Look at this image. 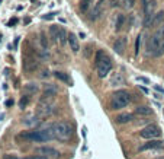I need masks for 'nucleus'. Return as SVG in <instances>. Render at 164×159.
I'll list each match as a JSON object with an SVG mask.
<instances>
[{
    "mask_svg": "<svg viewBox=\"0 0 164 159\" xmlns=\"http://www.w3.org/2000/svg\"><path fill=\"white\" fill-rule=\"evenodd\" d=\"M164 53V26L157 29L147 41V55L158 57Z\"/></svg>",
    "mask_w": 164,
    "mask_h": 159,
    "instance_id": "1",
    "label": "nucleus"
},
{
    "mask_svg": "<svg viewBox=\"0 0 164 159\" xmlns=\"http://www.w3.org/2000/svg\"><path fill=\"white\" fill-rule=\"evenodd\" d=\"M52 128H54V136L57 140L67 141L73 136V125L67 121H58L52 124Z\"/></svg>",
    "mask_w": 164,
    "mask_h": 159,
    "instance_id": "2",
    "label": "nucleus"
},
{
    "mask_svg": "<svg viewBox=\"0 0 164 159\" xmlns=\"http://www.w3.org/2000/svg\"><path fill=\"white\" fill-rule=\"evenodd\" d=\"M129 101H131V95L128 93V90L119 89L112 95L109 105H111V109H121V108H125L128 105Z\"/></svg>",
    "mask_w": 164,
    "mask_h": 159,
    "instance_id": "3",
    "label": "nucleus"
},
{
    "mask_svg": "<svg viewBox=\"0 0 164 159\" xmlns=\"http://www.w3.org/2000/svg\"><path fill=\"white\" fill-rule=\"evenodd\" d=\"M55 109V104L54 101H48V99H39V104H38V109H36V117L44 120V118H48L49 115L54 112Z\"/></svg>",
    "mask_w": 164,
    "mask_h": 159,
    "instance_id": "4",
    "label": "nucleus"
},
{
    "mask_svg": "<svg viewBox=\"0 0 164 159\" xmlns=\"http://www.w3.org/2000/svg\"><path fill=\"white\" fill-rule=\"evenodd\" d=\"M160 134H161V131H160V127L157 124H150L139 131V136L142 139H147V140H155L160 137Z\"/></svg>",
    "mask_w": 164,
    "mask_h": 159,
    "instance_id": "5",
    "label": "nucleus"
},
{
    "mask_svg": "<svg viewBox=\"0 0 164 159\" xmlns=\"http://www.w3.org/2000/svg\"><path fill=\"white\" fill-rule=\"evenodd\" d=\"M96 69H98V76L100 77V79L106 77V76L109 74V71L112 70V60L106 55V57L99 63L98 66H96Z\"/></svg>",
    "mask_w": 164,
    "mask_h": 159,
    "instance_id": "6",
    "label": "nucleus"
},
{
    "mask_svg": "<svg viewBox=\"0 0 164 159\" xmlns=\"http://www.w3.org/2000/svg\"><path fill=\"white\" fill-rule=\"evenodd\" d=\"M22 67L26 73H32V71L38 70L39 69V60L33 55H26L23 58V63H22Z\"/></svg>",
    "mask_w": 164,
    "mask_h": 159,
    "instance_id": "7",
    "label": "nucleus"
},
{
    "mask_svg": "<svg viewBox=\"0 0 164 159\" xmlns=\"http://www.w3.org/2000/svg\"><path fill=\"white\" fill-rule=\"evenodd\" d=\"M17 140H23V141H36L41 143L42 141V136L39 130H32V131H23L17 136Z\"/></svg>",
    "mask_w": 164,
    "mask_h": 159,
    "instance_id": "8",
    "label": "nucleus"
},
{
    "mask_svg": "<svg viewBox=\"0 0 164 159\" xmlns=\"http://www.w3.org/2000/svg\"><path fill=\"white\" fill-rule=\"evenodd\" d=\"M35 152H36V155H41V156H45V158H58L60 156V152L57 150V149H54V147H51V146H39V147H36L35 149Z\"/></svg>",
    "mask_w": 164,
    "mask_h": 159,
    "instance_id": "9",
    "label": "nucleus"
},
{
    "mask_svg": "<svg viewBox=\"0 0 164 159\" xmlns=\"http://www.w3.org/2000/svg\"><path fill=\"white\" fill-rule=\"evenodd\" d=\"M57 93H58V88H57L55 85H52V83H48V85H45V88H44V92H42L41 99L54 101V96H55Z\"/></svg>",
    "mask_w": 164,
    "mask_h": 159,
    "instance_id": "10",
    "label": "nucleus"
},
{
    "mask_svg": "<svg viewBox=\"0 0 164 159\" xmlns=\"http://www.w3.org/2000/svg\"><path fill=\"white\" fill-rule=\"evenodd\" d=\"M126 42H128L126 36H119V38H116L115 44H113V50H115L119 55H122V54L125 53V50H126Z\"/></svg>",
    "mask_w": 164,
    "mask_h": 159,
    "instance_id": "11",
    "label": "nucleus"
},
{
    "mask_svg": "<svg viewBox=\"0 0 164 159\" xmlns=\"http://www.w3.org/2000/svg\"><path fill=\"white\" fill-rule=\"evenodd\" d=\"M163 146H164L163 141L155 139V140H148L147 143H144V144L139 147V150L144 152V150H151V149H161Z\"/></svg>",
    "mask_w": 164,
    "mask_h": 159,
    "instance_id": "12",
    "label": "nucleus"
},
{
    "mask_svg": "<svg viewBox=\"0 0 164 159\" xmlns=\"http://www.w3.org/2000/svg\"><path fill=\"white\" fill-rule=\"evenodd\" d=\"M38 90H39V85H38L36 82H29V83H26V85L23 86V95H26V96L31 98Z\"/></svg>",
    "mask_w": 164,
    "mask_h": 159,
    "instance_id": "13",
    "label": "nucleus"
},
{
    "mask_svg": "<svg viewBox=\"0 0 164 159\" xmlns=\"http://www.w3.org/2000/svg\"><path fill=\"white\" fill-rule=\"evenodd\" d=\"M67 42L70 44V50H71L73 53H79V51H80L79 39H77V36L74 35L73 32H70V34H68V39H67Z\"/></svg>",
    "mask_w": 164,
    "mask_h": 159,
    "instance_id": "14",
    "label": "nucleus"
},
{
    "mask_svg": "<svg viewBox=\"0 0 164 159\" xmlns=\"http://www.w3.org/2000/svg\"><path fill=\"white\" fill-rule=\"evenodd\" d=\"M164 22V12H157L155 15H152V19H151V23H150V26H158V25H161Z\"/></svg>",
    "mask_w": 164,
    "mask_h": 159,
    "instance_id": "15",
    "label": "nucleus"
},
{
    "mask_svg": "<svg viewBox=\"0 0 164 159\" xmlns=\"http://www.w3.org/2000/svg\"><path fill=\"white\" fill-rule=\"evenodd\" d=\"M134 120V115H132L131 112H124V114H119L118 117H116V123L119 124H126Z\"/></svg>",
    "mask_w": 164,
    "mask_h": 159,
    "instance_id": "16",
    "label": "nucleus"
},
{
    "mask_svg": "<svg viewBox=\"0 0 164 159\" xmlns=\"http://www.w3.org/2000/svg\"><path fill=\"white\" fill-rule=\"evenodd\" d=\"M58 35H60V26H57V25L49 26V36L54 42H58Z\"/></svg>",
    "mask_w": 164,
    "mask_h": 159,
    "instance_id": "17",
    "label": "nucleus"
},
{
    "mask_svg": "<svg viewBox=\"0 0 164 159\" xmlns=\"http://www.w3.org/2000/svg\"><path fill=\"white\" fill-rule=\"evenodd\" d=\"M54 76H55L58 80H61V82L67 83V85H71V80H70L68 74H67V73H64V71H54Z\"/></svg>",
    "mask_w": 164,
    "mask_h": 159,
    "instance_id": "18",
    "label": "nucleus"
},
{
    "mask_svg": "<svg viewBox=\"0 0 164 159\" xmlns=\"http://www.w3.org/2000/svg\"><path fill=\"white\" fill-rule=\"evenodd\" d=\"M135 112H137L138 115H151V114H152V109L147 105H142V106H137Z\"/></svg>",
    "mask_w": 164,
    "mask_h": 159,
    "instance_id": "19",
    "label": "nucleus"
},
{
    "mask_svg": "<svg viewBox=\"0 0 164 159\" xmlns=\"http://www.w3.org/2000/svg\"><path fill=\"white\" fill-rule=\"evenodd\" d=\"M67 39H68V34L66 32V29L63 28V26H60V35H58V42L61 44V45H64L67 42Z\"/></svg>",
    "mask_w": 164,
    "mask_h": 159,
    "instance_id": "20",
    "label": "nucleus"
},
{
    "mask_svg": "<svg viewBox=\"0 0 164 159\" xmlns=\"http://www.w3.org/2000/svg\"><path fill=\"white\" fill-rule=\"evenodd\" d=\"M92 1H93V0H82V1H80V10H82L83 13H86V12L89 10Z\"/></svg>",
    "mask_w": 164,
    "mask_h": 159,
    "instance_id": "21",
    "label": "nucleus"
},
{
    "mask_svg": "<svg viewBox=\"0 0 164 159\" xmlns=\"http://www.w3.org/2000/svg\"><path fill=\"white\" fill-rule=\"evenodd\" d=\"M124 22H125V16H124V15H118V19H116V23H115L116 31H121V29H122Z\"/></svg>",
    "mask_w": 164,
    "mask_h": 159,
    "instance_id": "22",
    "label": "nucleus"
},
{
    "mask_svg": "<svg viewBox=\"0 0 164 159\" xmlns=\"http://www.w3.org/2000/svg\"><path fill=\"white\" fill-rule=\"evenodd\" d=\"M105 57H106V54L103 53L102 50H98V51H96V55H95V66H98V64L103 60V58H105Z\"/></svg>",
    "mask_w": 164,
    "mask_h": 159,
    "instance_id": "23",
    "label": "nucleus"
},
{
    "mask_svg": "<svg viewBox=\"0 0 164 159\" xmlns=\"http://www.w3.org/2000/svg\"><path fill=\"white\" fill-rule=\"evenodd\" d=\"M115 83H119V85H122V83H124V77H122L121 74H116V76H113V77H112L111 85H112V86H115Z\"/></svg>",
    "mask_w": 164,
    "mask_h": 159,
    "instance_id": "24",
    "label": "nucleus"
},
{
    "mask_svg": "<svg viewBox=\"0 0 164 159\" xmlns=\"http://www.w3.org/2000/svg\"><path fill=\"white\" fill-rule=\"evenodd\" d=\"M23 123L26 124V125H35V124L38 123V117L36 115H32V117H28Z\"/></svg>",
    "mask_w": 164,
    "mask_h": 159,
    "instance_id": "25",
    "label": "nucleus"
},
{
    "mask_svg": "<svg viewBox=\"0 0 164 159\" xmlns=\"http://www.w3.org/2000/svg\"><path fill=\"white\" fill-rule=\"evenodd\" d=\"M28 102H29V96H26V95H23L22 98H20V101H19V106L23 109V108H26L28 105Z\"/></svg>",
    "mask_w": 164,
    "mask_h": 159,
    "instance_id": "26",
    "label": "nucleus"
},
{
    "mask_svg": "<svg viewBox=\"0 0 164 159\" xmlns=\"http://www.w3.org/2000/svg\"><path fill=\"white\" fill-rule=\"evenodd\" d=\"M139 44H141V36L138 35L137 36V39H135V54L138 55V53H139Z\"/></svg>",
    "mask_w": 164,
    "mask_h": 159,
    "instance_id": "27",
    "label": "nucleus"
},
{
    "mask_svg": "<svg viewBox=\"0 0 164 159\" xmlns=\"http://www.w3.org/2000/svg\"><path fill=\"white\" fill-rule=\"evenodd\" d=\"M41 44H42V48H44V50H48V41L45 39L44 35H41Z\"/></svg>",
    "mask_w": 164,
    "mask_h": 159,
    "instance_id": "28",
    "label": "nucleus"
},
{
    "mask_svg": "<svg viewBox=\"0 0 164 159\" xmlns=\"http://www.w3.org/2000/svg\"><path fill=\"white\" fill-rule=\"evenodd\" d=\"M124 3H125V6H126L128 9H132L134 4H135V0H124Z\"/></svg>",
    "mask_w": 164,
    "mask_h": 159,
    "instance_id": "29",
    "label": "nucleus"
},
{
    "mask_svg": "<svg viewBox=\"0 0 164 159\" xmlns=\"http://www.w3.org/2000/svg\"><path fill=\"white\" fill-rule=\"evenodd\" d=\"M154 89L158 92V93H161V95H164V88H161V86H158V85H154Z\"/></svg>",
    "mask_w": 164,
    "mask_h": 159,
    "instance_id": "30",
    "label": "nucleus"
},
{
    "mask_svg": "<svg viewBox=\"0 0 164 159\" xmlns=\"http://www.w3.org/2000/svg\"><path fill=\"white\" fill-rule=\"evenodd\" d=\"M25 159H48V158L41 156V155H33V156H29V158H25Z\"/></svg>",
    "mask_w": 164,
    "mask_h": 159,
    "instance_id": "31",
    "label": "nucleus"
},
{
    "mask_svg": "<svg viewBox=\"0 0 164 159\" xmlns=\"http://www.w3.org/2000/svg\"><path fill=\"white\" fill-rule=\"evenodd\" d=\"M137 80L144 82V83H148V79H147V77H142V76H138V77H137Z\"/></svg>",
    "mask_w": 164,
    "mask_h": 159,
    "instance_id": "32",
    "label": "nucleus"
},
{
    "mask_svg": "<svg viewBox=\"0 0 164 159\" xmlns=\"http://www.w3.org/2000/svg\"><path fill=\"white\" fill-rule=\"evenodd\" d=\"M141 1H142V6H144V9L147 7V6H148V3H150V0H141Z\"/></svg>",
    "mask_w": 164,
    "mask_h": 159,
    "instance_id": "33",
    "label": "nucleus"
},
{
    "mask_svg": "<svg viewBox=\"0 0 164 159\" xmlns=\"http://www.w3.org/2000/svg\"><path fill=\"white\" fill-rule=\"evenodd\" d=\"M103 1H105V0H98V3H96V7H99V9H100V6L103 4Z\"/></svg>",
    "mask_w": 164,
    "mask_h": 159,
    "instance_id": "34",
    "label": "nucleus"
},
{
    "mask_svg": "<svg viewBox=\"0 0 164 159\" xmlns=\"http://www.w3.org/2000/svg\"><path fill=\"white\" fill-rule=\"evenodd\" d=\"M6 105H7V106L13 105V101H10V99H9V101H7V102H6Z\"/></svg>",
    "mask_w": 164,
    "mask_h": 159,
    "instance_id": "35",
    "label": "nucleus"
},
{
    "mask_svg": "<svg viewBox=\"0 0 164 159\" xmlns=\"http://www.w3.org/2000/svg\"><path fill=\"white\" fill-rule=\"evenodd\" d=\"M13 23H16V19H12V20L9 22V25H13Z\"/></svg>",
    "mask_w": 164,
    "mask_h": 159,
    "instance_id": "36",
    "label": "nucleus"
},
{
    "mask_svg": "<svg viewBox=\"0 0 164 159\" xmlns=\"http://www.w3.org/2000/svg\"><path fill=\"white\" fill-rule=\"evenodd\" d=\"M45 76H48V70H45L44 73H42V77H45Z\"/></svg>",
    "mask_w": 164,
    "mask_h": 159,
    "instance_id": "37",
    "label": "nucleus"
},
{
    "mask_svg": "<svg viewBox=\"0 0 164 159\" xmlns=\"http://www.w3.org/2000/svg\"><path fill=\"white\" fill-rule=\"evenodd\" d=\"M157 159H164V155H163V156H160V158H157Z\"/></svg>",
    "mask_w": 164,
    "mask_h": 159,
    "instance_id": "38",
    "label": "nucleus"
}]
</instances>
